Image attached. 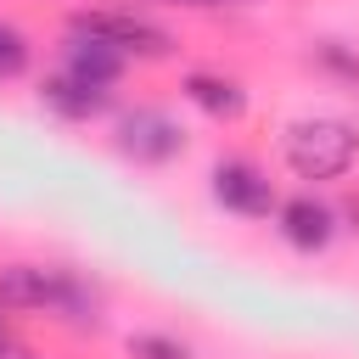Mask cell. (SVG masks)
<instances>
[{
    "label": "cell",
    "mask_w": 359,
    "mask_h": 359,
    "mask_svg": "<svg viewBox=\"0 0 359 359\" xmlns=\"http://www.w3.org/2000/svg\"><path fill=\"white\" fill-rule=\"evenodd\" d=\"M0 309H50L62 320L95 325V292L73 269H45V264H0Z\"/></svg>",
    "instance_id": "6da1fadb"
},
{
    "label": "cell",
    "mask_w": 359,
    "mask_h": 359,
    "mask_svg": "<svg viewBox=\"0 0 359 359\" xmlns=\"http://www.w3.org/2000/svg\"><path fill=\"white\" fill-rule=\"evenodd\" d=\"M280 157L297 180H342L359 157V129L348 118H297L280 135Z\"/></svg>",
    "instance_id": "7a4b0ae2"
},
{
    "label": "cell",
    "mask_w": 359,
    "mask_h": 359,
    "mask_svg": "<svg viewBox=\"0 0 359 359\" xmlns=\"http://www.w3.org/2000/svg\"><path fill=\"white\" fill-rule=\"evenodd\" d=\"M67 28H73V34H90V39L112 45V50H123V56H140V62L174 56V34L157 28V22H146L140 11H101V6H95V11H73Z\"/></svg>",
    "instance_id": "3957f363"
},
{
    "label": "cell",
    "mask_w": 359,
    "mask_h": 359,
    "mask_svg": "<svg viewBox=\"0 0 359 359\" xmlns=\"http://www.w3.org/2000/svg\"><path fill=\"white\" fill-rule=\"evenodd\" d=\"M112 146H118L129 163H174V157L185 151V129H180V118L163 112V107H135V112L118 118Z\"/></svg>",
    "instance_id": "277c9868"
},
{
    "label": "cell",
    "mask_w": 359,
    "mask_h": 359,
    "mask_svg": "<svg viewBox=\"0 0 359 359\" xmlns=\"http://www.w3.org/2000/svg\"><path fill=\"white\" fill-rule=\"evenodd\" d=\"M208 180H213V202L230 208V213H241V219H269V213L280 208L269 174H264L252 157H219Z\"/></svg>",
    "instance_id": "5b68a950"
},
{
    "label": "cell",
    "mask_w": 359,
    "mask_h": 359,
    "mask_svg": "<svg viewBox=\"0 0 359 359\" xmlns=\"http://www.w3.org/2000/svg\"><path fill=\"white\" fill-rule=\"evenodd\" d=\"M275 224H280V236H286L297 252H325L331 236H337V213H331L325 202H314L309 191H303V196H286V202L275 208Z\"/></svg>",
    "instance_id": "8992f818"
},
{
    "label": "cell",
    "mask_w": 359,
    "mask_h": 359,
    "mask_svg": "<svg viewBox=\"0 0 359 359\" xmlns=\"http://www.w3.org/2000/svg\"><path fill=\"white\" fill-rule=\"evenodd\" d=\"M123 50H112V45H101V39H90V34H73L67 28V45H62V73H73V79H84V84H95V90H112L118 79H123Z\"/></svg>",
    "instance_id": "52a82bcc"
},
{
    "label": "cell",
    "mask_w": 359,
    "mask_h": 359,
    "mask_svg": "<svg viewBox=\"0 0 359 359\" xmlns=\"http://www.w3.org/2000/svg\"><path fill=\"white\" fill-rule=\"evenodd\" d=\"M39 101H45L56 118H67V123H90V118H101V112L112 107V90H95V84H84V79H73V73H56V79L39 84Z\"/></svg>",
    "instance_id": "ba28073f"
},
{
    "label": "cell",
    "mask_w": 359,
    "mask_h": 359,
    "mask_svg": "<svg viewBox=\"0 0 359 359\" xmlns=\"http://www.w3.org/2000/svg\"><path fill=\"white\" fill-rule=\"evenodd\" d=\"M185 101L202 107V112L219 118V123H236V118L247 112V90H241L230 73H185Z\"/></svg>",
    "instance_id": "9c48e42d"
},
{
    "label": "cell",
    "mask_w": 359,
    "mask_h": 359,
    "mask_svg": "<svg viewBox=\"0 0 359 359\" xmlns=\"http://www.w3.org/2000/svg\"><path fill=\"white\" fill-rule=\"evenodd\" d=\"M28 62H34V45H28V34H22L17 22H6V17H0V84L22 79V73H28Z\"/></svg>",
    "instance_id": "30bf717a"
},
{
    "label": "cell",
    "mask_w": 359,
    "mask_h": 359,
    "mask_svg": "<svg viewBox=\"0 0 359 359\" xmlns=\"http://www.w3.org/2000/svg\"><path fill=\"white\" fill-rule=\"evenodd\" d=\"M129 359H196V353L168 331H135L129 337Z\"/></svg>",
    "instance_id": "8fae6325"
},
{
    "label": "cell",
    "mask_w": 359,
    "mask_h": 359,
    "mask_svg": "<svg viewBox=\"0 0 359 359\" xmlns=\"http://www.w3.org/2000/svg\"><path fill=\"white\" fill-rule=\"evenodd\" d=\"M314 56H320V67H331L337 79H348V84H359V56H353V50H348L342 39H325V45L314 50Z\"/></svg>",
    "instance_id": "7c38bea8"
},
{
    "label": "cell",
    "mask_w": 359,
    "mask_h": 359,
    "mask_svg": "<svg viewBox=\"0 0 359 359\" xmlns=\"http://www.w3.org/2000/svg\"><path fill=\"white\" fill-rule=\"evenodd\" d=\"M0 359H28V353H22V342L11 337V325H6V314H0Z\"/></svg>",
    "instance_id": "4fadbf2b"
},
{
    "label": "cell",
    "mask_w": 359,
    "mask_h": 359,
    "mask_svg": "<svg viewBox=\"0 0 359 359\" xmlns=\"http://www.w3.org/2000/svg\"><path fill=\"white\" fill-rule=\"evenodd\" d=\"M163 6H191V11H208V6H224V0H163Z\"/></svg>",
    "instance_id": "5bb4252c"
}]
</instances>
